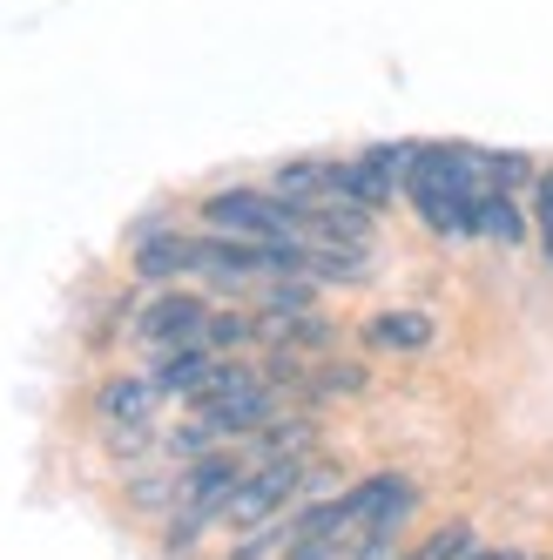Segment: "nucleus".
I'll return each instance as SVG.
<instances>
[{"instance_id": "7", "label": "nucleus", "mask_w": 553, "mask_h": 560, "mask_svg": "<svg viewBox=\"0 0 553 560\" xmlns=\"http://www.w3.org/2000/svg\"><path fill=\"white\" fill-rule=\"evenodd\" d=\"M155 398H163V385H155V378H108L102 398H95V412L108 425H149L155 419Z\"/></svg>"}, {"instance_id": "2", "label": "nucleus", "mask_w": 553, "mask_h": 560, "mask_svg": "<svg viewBox=\"0 0 553 560\" xmlns=\"http://www.w3.org/2000/svg\"><path fill=\"white\" fill-rule=\"evenodd\" d=\"M276 392L263 372H250V365H223L216 372V385L203 392V398H189V412H196V425H203L210 439H250V432H263L276 412Z\"/></svg>"}, {"instance_id": "9", "label": "nucleus", "mask_w": 553, "mask_h": 560, "mask_svg": "<svg viewBox=\"0 0 553 560\" xmlns=\"http://www.w3.org/2000/svg\"><path fill=\"white\" fill-rule=\"evenodd\" d=\"M472 547H480V540H472L466 520H446V527H432L405 560H472Z\"/></svg>"}, {"instance_id": "10", "label": "nucleus", "mask_w": 553, "mask_h": 560, "mask_svg": "<svg viewBox=\"0 0 553 560\" xmlns=\"http://www.w3.org/2000/svg\"><path fill=\"white\" fill-rule=\"evenodd\" d=\"M533 244H540V257L553 270V170L533 176Z\"/></svg>"}, {"instance_id": "8", "label": "nucleus", "mask_w": 553, "mask_h": 560, "mask_svg": "<svg viewBox=\"0 0 553 560\" xmlns=\"http://www.w3.org/2000/svg\"><path fill=\"white\" fill-rule=\"evenodd\" d=\"M365 345L372 351H425L432 345V317L425 311H378L365 325Z\"/></svg>"}, {"instance_id": "4", "label": "nucleus", "mask_w": 553, "mask_h": 560, "mask_svg": "<svg viewBox=\"0 0 553 560\" xmlns=\"http://www.w3.org/2000/svg\"><path fill=\"white\" fill-rule=\"evenodd\" d=\"M210 317H216L210 298H196V291H155L136 311V345H149L155 358H169V351H210Z\"/></svg>"}, {"instance_id": "3", "label": "nucleus", "mask_w": 553, "mask_h": 560, "mask_svg": "<svg viewBox=\"0 0 553 560\" xmlns=\"http://www.w3.org/2000/svg\"><path fill=\"white\" fill-rule=\"evenodd\" d=\"M203 223H210L216 236H244V244H310L304 217H297L270 183H263V189L236 183V189L203 196Z\"/></svg>"}, {"instance_id": "5", "label": "nucleus", "mask_w": 553, "mask_h": 560, "mask_svg": "<svg viewBox=\"0 0 553 560\" xmlns=\"http://www.w3.org/2000/svg\"><path fill=\"white\" fill-rule=\"evenodd\" d=\"M304 479H310V453L263 459V466H250V472H244V487L230 493L223 520H230V527H244V534H257V527H270V520L304 493Z\"/></svg>"}, {"instance_id": "6", "label": "nucleus", "mask_w": 553, "mask_h": 560, "mask_svg": "<svg viewBox=\"0 0 553 560\" xmlns=\"http://www.w3.org/2000/svg\"><path fill=\"white\" fill-rule=\"evenodd\" d=\"M486 236V244H499V250H520V244H533V217L520 210V196H506V189H486L480 196V223H472Z\"/></svg>"}, {"instance_id": "11", "label": "nucleus", "mask_w": 553, "mask_h": 560, "mask_svg": "<svg viewBox=\"0 0 553 560\" xmlns=\"http://www.w3.org/2000/svg\"><path fill=\"white\" fill-rule=\"evenodd\" d=\"M472 560H533V553H520V547H472Z\"/></svg>"}, {"instance_id": "1", "label": "nucleus", "mask_w": 553, "mask_h": 560, "mask_svg": "<svg viewBox=\"0 0 553 560\" xmlns=\"http://www.w3.org/2000/svg\"><path fill=\"white\" fill-rule=\"evenodd\" d=\"M480 196H486V149H466V142H412V163H405V203L425 217L432 236L446 244H466L480 236Z\"/></svg>"}]
</instances>
